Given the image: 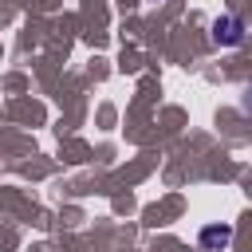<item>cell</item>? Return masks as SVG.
Returning <instances> with one entry per match:
<instances>
[{"mask_svg": "<svg viewBox=\"0 0 252 252\" xmlns=\"http://www.w3.org/2000/svg\"><path fill=\"white\" fill-rule=\"evenodd\" d=\"M213 43H217V47H236V43H244V20L232 16V12L217 16V20H213Z\"/></svg>", "mask_w": 252, "mask_h": 252, "instance_id": "6da1fadb", "label": "cell"}, {"mask_svg": "<svg viewBox=\"0 0 252 252\" xmlns=\"http://www.w3.org/2000/svg\"><path fill=\"white\" fill-rule=\"evenodd\" d=\"M197 244H201L205 252H224V248L232 244V224H205L201 236H197Z\"/></svg>", "mask_w": 252, "mask_h": 252, "instance_id": "7a4b0ae2", "label": "cell"}, {"mask_svg": "<svg viewBox=\"0 0 252 252\" xmlns=\"http://www.w3.org/2000/svg\"><path fill=\"white\" fill-rule=\"evenodd\" d=\"M154 4H161V0H154Z\"/></svg>", "mask_w": 252, "mask_h": 252, "instance_id": "3957f363", "label": "cell"}]
</instances>
